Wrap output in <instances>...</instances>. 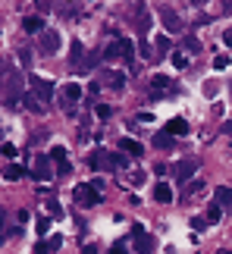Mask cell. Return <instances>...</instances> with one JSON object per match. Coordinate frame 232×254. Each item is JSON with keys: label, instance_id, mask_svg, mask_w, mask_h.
<instances>
[{"label": "cell", "instance_id": "cell-5", "mask_svg": "<svg viewBox=\"0 0 232 254\" xmlns=\"http://www.w3.org/2000/svg\"><path fill=\"white\" fill-rule=\"evenodd\" d=\"M54 167H51V154H38L35 163H32V179L35 182H51L54 179Z\"/></svg>", "mask_w": 232, "mask_h": 254}, {"label": "cell", "instance_id": "cell-46", "mask_svg": "<svg viewBox=\"0 0 232 254\" xmlns=\"http://www.w3.org/2000/svg\"><path fill=\"white\" fill-rule=\"evenodd\" d=\"M217 254H232V251H217Z\"/></svg>", "mask_w": 232, "mask_h": 254}, {"label": "cell", "instance_id": "cell-7", "mask_svg": "<svg viewBox=\"0 0 232 254\" xmlns=\"http://www.w3.org/2000/svg\"><path fill=\"white\" fill-rule=\"evenodd\" d=\"M60 44H63V38H60L57 28H47V32L41 35V54L44 57H54L57 51H60Z\"/></svg>", "mask_w": 232, "mask_h": 254}, {"label": "cell", "instance_id": "cell-2", "mask_svg": "<svg viewBox=\"0 0 232 254\" xmlns=\"http://www.w3.org/2000/svg\"><path fill=\"white\" fill-rule=\"evenodd\" d=\"M72 198H75V204H79V207H94V204H101V201H104V198H101V191L94 189L91 182H82V185H75Z\"/></svg>", "mask_w": 232, "mask_h": 254}, {"label": "cell", "instance_id": "cell-16", "mask_svg": "<svg viewBox=\"0 0 232 254\" xmlns=\"http://www.w3.org/2000/svg\"><path fill=\"white\" fill-rule=\"evenodd\" d=\"M104 85L113 88V91H119V88L125 85V75L122 72H104Z\"/></svg>", "mask_w": 232, "mask_h": 254}, {"label": "cell", "instance_id": "cell-31", "mask_svg": "<svg viewBox=\"0 0 232 254\" xmlns=\"http://www.w3.org/2000/svg\"><path fill=\"white\" fill-rule=\"evenodd\" d=\"M191 229H195V232H204L207 229V217H191Z\"/></svg>", "mask_w": 232, "mask_h": 254}, {"label": "cell", "instance_id": "cell-10", "mask_svg": "<svg viewBox=\"0 0 232 254\" xmlns=\"http://www.w3.org/2000/svg\"><path fill=\"white\" fill-rule=\"evenodd\" d=\"M125 157H141L144 148H141V141H135V138H119V144H116Z\"/></svg>", "mask_w": 232, "mask_h": 254}, {"label": "cell", "instance_id": "cell-29", "mask_svg": "<svg viewBox=\"0 0 232 254\" xmlns=\"http://www.w3.org/2000/svg\"><path fill=\"white\" fill-rule=\"evenodd\" d=\"M51 160H57V163H66V148H63V144H57V148H51Z\"/></svg>", "mask_w": 232, "mask_h": 254}, {"label": "cell", "instance_id": "cell-37", "mask_svg": "<svg viewBox=\"0 0 232 254\" xmlns=\"http://www.w3.org/2000/svg\"><path fill=\"white\" fill-rule=\"evenodd\" d=\"M47 210H51V217H63V207L57 201H47Z\"/></svg>", "mask_w": 232, "mask_h": 254}, {"label": "cell", "instance_id": "cell-1", "mask_svg": "<svg viewBox=\"0 0 232 254\" xmlns=\"http://www.w3.org/2000/svg\"><path fill=\"white\" fill-rule=\"evenodd\" d=\"M25 75H19L16 69L3 79V104L9 107V110H16L19 104H22V97H25Z\"/></svg>", "mask_w": 232, "mask_h": 254}, {"label": "cell", "instance_id": "cell-33", "mask_svg": "<svg viewBox=\"0 0 232 254\" xmlns=\"http://www.w3.org/2000/svg\"><path fill=\"white\" fill-rule=\"evenodd\" d=\"M19 60H22V66L28 69V66H32V51H28V47H22V51H19Z\"/></svg>", "mask_w": 232, "mask_h": 254}, {"label": "cell", "instance_id": "cell-36", "mask_svg": "<svg viewBox=\"0 0 232 254\" xmlns=\"http://www.w3.org/2000/svg\"><path fill=\"white\" fill-rule=\"evenodd\" d=\"M110 254H132V251H129V245H125V242H116V245L110 248Z\"/></svg>", "mask_w": 232, "mask_h": 254}, {"label": "cell", "instance_id": "cell-26", "mask_svg": "<svg viewBox=\"0 0 232 254\" xmlns=\"http://www.w3.org/2000/svg\"><path fill=\"white\" fill-rule=\"evenodd\" d=\"M182 47H185V54H201V41L195 35H185V41H182Z\"/></svg>", "mask_w": 232, "mask_h": 254}, {"label": "cell", "instance_id": "cell-6", "mask_svg": "<svg viewBox=\"0 0 232 254\" xmlns=\"http://www.w3.org/2000/svg\"><path fill=\"white\" fill-rule=\"evenodd\" d=\"M160 22H163V28H167L170 35H179L182 32V19H179V13L173 6H160Z\"/></svg>", "mask_w": 232, "mask_h": 254}, {"label": "cell", "instance_id": "cell-21", "mask_svg": "<svg viewBox=\"0 0 232 254\" xmlns=\"http://www.w3.org/2000/svg\"><path fill=\"white\" fill-rule=\"evenodd\" d=\"M119 51H122V63H132L135 60V44L129 38H119Z\"/></svg>", "mask_w": 232, "mask_h": 254}, {"label": "cell", "instance_id": "cell-44", "mask_svg": "<svg viewBox=\"0 0 232 254\" xmlns=\"http://www.w3.org/2000/svg\"><path fill=\"white\" fill-rule=\"evenodd\" d=\"M223 41H226V44H232V28H226V32H223Z\"/></svg>", "mask_w": 232, "mask_h": 254}, {"label": "cell", "instance_id": "cell-19", "mask_svg": "<svg viewBox=\"0 0 232 254\" xmlns=\"http://www.w3.org/2000/svg\"><path fill=\"white\" fill-rule=\"evenodd\" d=\"M22 176H25V167H19V163H6L3 167V179H9V182L22 179Z\"/></svg>", "mask_w": 232, "mask_h": 254}, {"label": "cell", "instance_id": "cell-4", "mask_svg": "<svg viewBox=\"0 0 232 254\" xmlns=\"http://www.w3.org/2000/svg\"><path fill=\"white\" fill-rule=\"evenodd\" d=\"M28 91H32L38 101L47 107V101L54 97V82L51 79H41V75H28Z\"/></svg>", "mask_w": 232, "mask_h": 254}, {"label": "cell", "instance_id": "cell-11", "mask_svg": "<svg viewBox=\"0 0 232 254\" xmlns=\"http://www.w3.org/2000/svg\"><path fill=\"white\" fill-rule=\"evenodd\" d=\"M22 32H28V35H44L47 28H44V19L41 16H25L22 19Z\"/></svg>", "mask_w": 232, "mask_h": 254}, {"label": "cell", "instance_id": "cell-30", "mask_svg": "<svg viewBox=\"0 0 232 254\" xmlns=\"http://www.w3.org/2000/svg\"><path fill=\"white\" fill-rule=\"evenodd\" d=\"M173 66H176V69H185V66H188V57L182 54V51H176V54H173Z\"/></svg>", "mask_w": 232, "mask_h": 254}, {"label": "cell", "instance_id": "cell-17", "mask_svg": "<svg viewBox=\"0 0 232 254\" xmlns=\"http://www.w3.org/2000/svg\"><path fill=\"white\" fill-rule=\"evenodd\" d=\"M22 107H25V110H32V113H44V110H47V107H44L41 101H38V97H35L32 91H28V94L22 97Z\"/></svg>", "mask_w": 232, "mask_h": 254}, {"label": "cell", "instance_id": "cell-38", "mask_svg": "<svg viewBox=\"0 0 232 254\" xmlns=\"http://www.w3.org/2000/svg\"><path fill=\"white\" fill-rule=\"evenodd\" d=\"M141 57H144V60H157V54H154L151 44H144V41H141Z\"/></svg>", "mask_w": 232, "mask_h": 254}, {"label": "cell", "instance_id": "cell-43", "mask_svg": "<svg viewBox=\"0 0 232 254\" xmlns=\"http://www.w3.org/2000/svg\"><path fill=\"white\" fill-rule=\"evenodd\" d=\"M82 254H98V245H85V248H82Z\"/></svg>", "mask_w": 232, "mask_h": 254}, {"label": "cell", "instance_id": "cell-18", "mask_svg": "<svg viewBox=\"0 0 232 254\" xmlns=\"http://www.w3.org/2000/svg\"><path fill=\"white\" fill-rule=\"evenodd\" d=\"M82 57H85V47H82V41H72V47H69V60H72V66H75V69H82Z\"/></svg>", "mask_w": 232, "mask_h": 254}, {"label": "cell", "instance_id": "cell-24", "mask_svg": "<svg viewBox=\"0 0 232 254\" xmlns=\"http://www.w3.org/2000/svg\"><path fill=\"white\" fill-rule=\"evenodd\" d=\"M148 28H151V16H148V9H138V32H141V38L148 35Z\"/></svg>", "mask_w": 232, "mask_h": 254}, {"label": "cell", "instance_id": "cell-28", "mask_svg": "<svg viewBox=\"0 0 232 254\" xmlns=\"http://www.w3.org/2000/svg\"><path fill=\"white\" fill-rule=\"evenodd\" d=\"M220 217H223V207H220V204H210L207 207V223H220Z\"/></svg>", "mask_w": 232, "mask_h": 254}, {"label": "cell", "instance_id": "cell-40", "mask_svg": "<svg viewBox=\"0 0 232 254\" xmlns=\"http://www.w3.org/2000/svg\"><path fill=\"white\" fill-rule=\"evenodd\" d=\"M0 154H3V157H16V144H3V148H0Z\"/></svg>", "mask_w": 232, "mask_h": 254}, {"label": "cell", "instance_id": "cell-45", "mask_svg": "<svg viewBox=\"0 0 232 254\" xmlns=\"http://www.w3.org/2000/svg\"><path fill=\"white\" fill-rule=\"evenodd\" d=\"M0 229H3V213H0Z\"/></svg>", "mask_w": 232, "mask_h": 254}, {"label": "cell", "instance_id": "cell-8", "mask_svg": "<svg viewBox=\"0 0 232 254\" xmlns=\"http://www.w3.org/2000/svg\"><path fill=\"white\" fill-rule=\"evenodd\" d=\"M88 167L91 170H116V160H113V154L110 151H94L91 157H88Z\"/></svg>", "mask_w": 232, "mask_h": 254}, {"label": "cell", "instance_id": "cell-39", "mask_svg": "<svg viewBox=\"0 0 232 254\" xmlns=\"http://www.w3.org/2000/svg\"><path fill=\"white\" fill-rule=\"evenodd\" d=\"M72 173V163L66 160V163H57V176H69Z\"/></svg>", "mask_w": 232, "mask_h": 254}, {"label": "cell", "instance_id": "cell-3", "mask_svg": "<svg viewBox=\"0 0 232 254\" xmlns=\"http://www.w3.org/2000/svg\"><path fill=\"white\" fill-rule=\"evenodd\" d=\"M132 242H135V254H151L154 248H157L154 236L141 226V223H135V226H132Z\"/></svg>", "mask_w": 232, "mask_h": 254}, {"label": "cell", "instance_id": "cell-42", "mask_svg": "<svg viewBox=\"0 0 232 254\" xmlns=\"http://www.w3.org/2000/svg\"><path fill=\"white\" fill-rule=\"evenodd\" d=\"M47 242H51V248H54V251H60V248H63V236H51Z\"/></svg>", "mask_w": 232, "mask_h": 254}, {"label": "cell", "instance_id": "cell-9", "mask_svg": "<svg viewBox=\"0 0 232 254\" xmlns=\"http://www.w3.org/2000/svg\"><path fill=\"white\" fill-rule=\"evenodd\" d=\"M195 170H198V160L185 157V160H179L176 167H173V176H176L179 182H185V185H188V179H191V176H195Z\"/></svg>", "mask_w": 232, "mask_h": 254}, {"label": "cell", "instance_id": "cell-25", "mask_svg": "<svg viewBox=\"0 0 232 254\" xmlns=\"http://www.w3.org/2000/svg\"><path fill=\"white\" fill-rule=\"evenodd\" d=\"M170 51H173V41H170L167 35H160V38H157V60H160V57H167Z\"/></svg>", "mask_w": 232, "mask_h": 254}, {"label": "cell", "instance_id": "cell-34", "mask_svg": "<svg viewBox=\"0 0 232 254\" xmlns=\"http://www.w3.org/2000/svg\"><path fill=\"white\" fill-rule=\"evenodd\" d=\"M226 66H229V57H226V54L214 57V69H226Z\"/></svg>", "mask_w": 232, "mask_h": 254}, {"label": "cell", "instance_id": "cell-41", "mask_svg": "<svg viewBox=\"0 0 232 254\" xmlns=\"http://www.w3.org/2000/svg\"><path fill=\"white\" fill-rule=\"evenodd\" d=\"M195 191H201V182H198V179L185 185V194H188V198H191V194H195Z\"/></svg>", "mask_w": 232, "mask_h": 254}, {"label": "cell", "instance_id": "cell-27", "mask_svg": "<svg viewBox=\"0 0 232 254\" xmlns=\"http://www.w3.org/2000/svg\"><path fill=\"white\" fill-rule=\"evenodd\" d=\"M94 113H98V120H110V116H113V107L110 104H94Z\"/></svg>", "mask_w": 232, "mask_h": 254}, {"label": "cell", "instance_id": "cell-13", "mask_svg": "<svg viewBox=\"0 0 232 254\" xmlns=\"http://www.w3.org/2000/svg\"><path fill=\"white\" fill-rule=\"evenodd\" d=\"M163 132H170L173 138H179V135H188V123L182 120V116H176V120L167 123V129H163Z\"/></svg>", "mask_w": 232, "mask_h": 254}, {"label": "cell", "instance_id": "cell-32", "mask_svg": "<svg viewBox=\"0 0 232 254\" xmlns=\"http://www.w3.org/2000/svg\"><path fill=\"white\" fill-rule=\"evenodd\" d=\"M35 254H54L51 242H41V239H38V245H35Z\"/></svg>", "mask_w": 232, "mask_h": 254}, {"label": "cell", "instance_id": "cell-23", "mask_svg": "<svg viewBox=\"0 0 232 254\" xmlns=\"http://www.w3.org/2000/svg\"><path fill=\"white\" fill-rule=\"evenodd\" d=\"M35 232H38V239H44L47 232H51V217H38L35 220Z\"/></svg>", "mask_w": 232, "mask_h": 254}, {"label": "cell", "instance_id": "cell-12", "mask_svg": "<svg viewBox=\"0 0 232 254\" xmlns=\"http://www.w3.org/2000/svg\"><path fill=\"white\" fill-rule=\"evenodd\" d=\"M82 97V88L75 85V82H66L63 85V91H60V101H66V104H75Z\"/></svg>", "mask_w": 232, "mask_h": 254}, {"label": "cell", "instance_id": "cell-35", "mask_svg": "<svg viewBox=\"0 0 232 254\" xmlns=\"http://www.w3.org/2000/svg\"><path fill=\"white\" fill-rule=\"evenodd\" d=\"M144 179H148V176H144V170H135V173L129 176V182H132V185H141Z\"/></svg>", "mask_w": 232, "mask_h": 254}, {"label": "cell", "instance_id": "cell-14", "mask_svg": "<svg viewBox=\"0 0 232 254\" xmlns=\"http://www.w3.org/2000/svg\"><path fill=\"white\" fill-rule=\"evenodd\" d=\"M154 201H160V204H173V189L167 182H157L154 185Z\"/></svg>", "mask_w": 232, "mask_h": 254}, {"label": "cell", "instance_id": "cell-20", "mask_svg": "<svg viewBox=\"0 0 232 254\" xmlns=\"http://www.w3.org/2000/svg\"><path fill=\"white\" fill-rule=\"evenodd\" d=\"M154 144H157L160 151H170L173 144H176V138H173L170 132H157V135H154Z\"/></svg>", "mask_w": 232, "mask_h": 254}, {"label": "cell", "instance_id": "cell-15", "mask_svg": "<svg viewBox=\"0 0 232 254\" xmlns=\"http://www.w3.org/2000/svg\"><path fill=\"white\" fill-rule=\"evenodd\" d=\"M214 204H220V207H229V204H232V189H229V185H217Z\"/></svg>", "mask_w": 232, "mask_h": 254}, {"label": "cell", "instance_id": "cell-22", "mask_svg": "<svg viewBox=\"0 0 232 254\" xmlns=\"http://www.w3.org/2000/svg\"><path fill=\"white\" fill-rule=\"evenodd\" d=\"M104 60H107V63H113V60H122V51H119V38H116V41L107 47V51H104Z\"/></svg>", "mask_w": 232, "mask_h": 254}]
</instances>
